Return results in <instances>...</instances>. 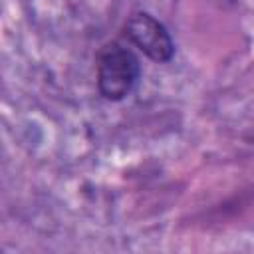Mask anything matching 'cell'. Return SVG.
Listing matches in <instances>:
<instances>
[{"mask_svg":"<svg viewBox=\"0 0 254 254\" xmlns=\"http://www.w3.org/2000/svg\"><path fill=\"white\" fill-rule=\"evenodd\" d=\"M97 89L109 101L125 99L139 83L141 64L121 42L105 44L97 54Z\"/></svg>","mask_w":254,"mask_h":254,"instance_id":"obj_1","label":"cell"},{"mask_svg":"<svg viewBox=\"0 0 254 254\" xmlns=\"http://www.w3.org/2000/svg\"><path fill=\"white\" fill-rule=\"evenodd\" d=\"M228 2H234V0H228Z\"/></svg>","mask_w":254,"mask_h":254,"instance_id":"obj_3","label":"cell"},{"mask_svg":"<svg viewBox=\"0 0 254 254\" xmlns=\"http://www.w3.org/2000/svg\"><path fill=\"white\" fill-rule=\"evenodd\" d=\"M125 36L143 56L157 64H167L175 56V44L169 30L163 22L147 12H135L129 16L125 24Z\"/></svg>","mask_w":254,"mask_h":254,"instance_id":"obj_2","label":"cell"}]
</instances>
